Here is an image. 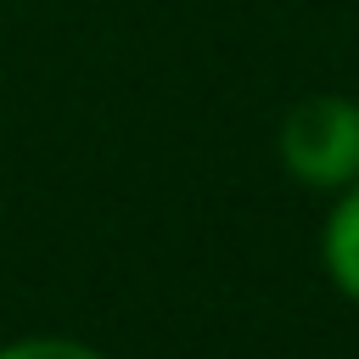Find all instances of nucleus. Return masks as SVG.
I'll list each match as a JSON object with an SVG mask.
<instances>
[{
	"mask_svg": "<svg viewBox=\"0 0 359 359\" xmlns=\"http://www.w3.org/2000/svg\"><path fill=\"white\" fill-rule=\"evenodd\" d=\"M314 252H320L325 286H331L342 303L359 309V180L342 185L337 196H325V219H320Z\"/></svg>",
	"mask_w": 359,
	"mask_h": 359,
	"instance_id": "f03ea898",
	"label": "nucleus"
},
{
	"mask_svg": "<svg viewBox=\"0 0 359 359\" xmlns=\"http://www.w3.org/2000/svg\"><path fill=\"white\" fill-rule=\"evenodd\" d=\"M0 359H112V353L95 348V342H84V337L34 331V337H11V342H0Z\"/></svg>",
	"mask_w": 359,
	"mask_h": 359,
	"instance_id": "7ed1b4c3",
	"label": "nucleus"
},
{
	"mask_svg": "<svg viewBox=\"0 0 359 359\" xmlns=\"http://www.w3.org/2000/svg\"><path fill=\"white\" fill-rule=\"evenodd\" d=\"M275 163L303 191L337 196L359 180V95L314 90L292 101L275 123Z\"/></svg>",
	"mask_w": 359,
	"mask_h": 359,
	"instance_id": "f257e3e1",
	"label": "nucleus"
}]
</instances>
